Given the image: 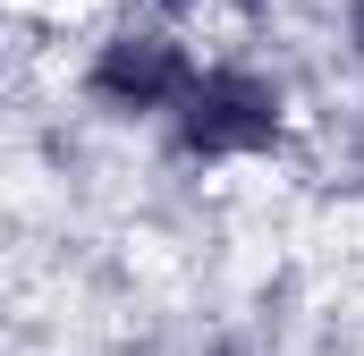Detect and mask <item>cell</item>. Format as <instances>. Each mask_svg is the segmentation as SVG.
I'll use <instances>...</instances> for the list:
<instances>
[{
	"instance_id": "1",
	"label": "cell",
	"mask_w": 364,
	"mask_h": 356,
	"mask_svg": "<svg viewBox=\"0 0 364 356\" xmlns=\"http://www.w3.org/2000/svg\"><path fill=\"white\" fill-rule=\"evenodd\" d=\"M279 136H288V93L263 68H237V60L195 68V85L170 110L178 162H255V153H272Z\"/></svg>"
},
{
	"instance_id": "3",
	"label": "cell",
	"mask_w": 364,
	"mask_h": 356,
	"mask_svg": "<svg viewBox=\"0 0 364 356\" xmlns=\"http://www.w3.org/2000/svg\"><path fill=\"white\" fill-rule=\"evenodd\" d=\"M348 34H356V60H364V0H348Z\"/></svg>"
},
{
	"instance_id": "2",
	"label": "cell",
	"mask_w": 364,
	"mask_h": 356,
	"mask_svg": "<svg viewBox=\"0 0 364 356\" xmlns=\"http://www.w3.org/2000/svg\"><path fill=\"white\" fill-rule=\"evenodd\" d=\"M186 85H195V51L170 26H119L85 60V102L110 119H170Z\"/></svg>"
},
{
	"instance_id": "4",
	"label": "cell",
	"mask_w": 364,
	"mask_h": 356,
	"mask_svg": "<svg viewBox=\"0 0 364 356\" xmlns=\"http://www.w3.org/2000/svg\"><path fill=\"white\" fill-rule=\"evenodd\" d=\"M161 9H178V0H161Z\"/></svg>"
}]
</instances>
